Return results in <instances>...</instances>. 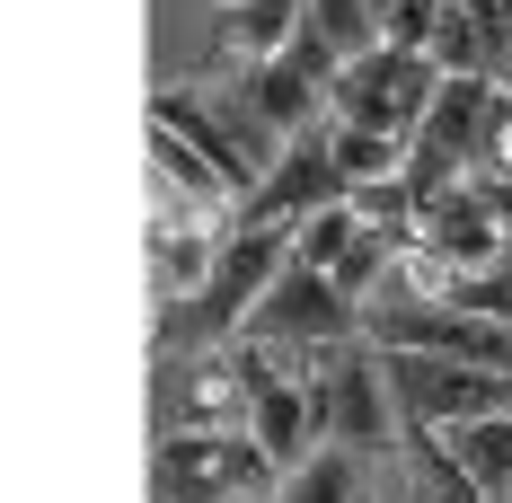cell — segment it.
Listing matches in <instances>:
<instances>
[{"instance_id": "obj_1", "label": "cell", "mask_w": 512, "mask_h": 503, "mask_svg": "<svg viewBox=\"0 0 512 503\" xmlns=\"http://www.w3.org/2000/svg\"><path fill=\"white\" fill-rule=\"evenodd\" d=\"M283 265H292V230H230L204 292L159 309V362H177V353H212V345H239V336H248V318H256V301L283 283Z\"/></svg>"}, {"instance_id": "obj_2", "label": "cell", "mask_w": 512, "mask_h": 503, "mask_svg": "<svg viewBox=\"0 0 512 503\" xmlns=\"http://www.w3.org/2000/svg\"><path fill=\"white\" fill-rule=\"evenodd\" d=\"M151 124L186 133V142L230 177V195H239V203H248L256 186H265V168L283 159V133L239 98V80H221V89H212L204 71H195V80H177V89H159V98H151Z\"/></svg>"}, {"instance_id": "obj_3", "label": "cell", "mask_w": 512, "mask_h": 503, "mask_svg": "<svg viewBox=\"0 0 512 503\" xmlns=\"http://www.w3.org/2000/svg\"><path fill=\"white\" fill-rule=\"evenodd\" d=\"M283 486V468L256 451V433H159L151 495L168 503H256Z\"/></svg>"}, {"instance_id": "obj_4", "label": "cell", "mask_w": 512, "mask_h": 503, "mask_svg": "<svg viewBox=\"0 0 512 503\" xmlns=\"http://www.w3.org/2000/svg\"><path fill=\"white\" fill-rule=\"evenodd\" d=\"M433 98H442V62H433V53H389V45L345 62L336 89H327L336 124H380V133H398V142H415V124L433 115Z\"/></svg>"}, {"instance_id": "obj_5", "label": "cell", "mask_w": 512, "mask_h": 503, "mask_svg": "<svg viewBox=\"0 0 512 503\" xmlns=\"http://www.w3.org/2000/svg\"><path fill=\"white\" fill-rule=\"evenodd\" d=\"M248 336L274 345V353H336V345L362 336V301H345V292H336L327 274H309V265H283V283L256 301Z\"/></svg>"}, {"instance_id": "obj_6", "label": "cell", "mask_w": 512, "mask_h": 503, "mask_svg": "<svg viewBox=\"0 0 512 503\" xmlns=\"http://www.w3.org/2000/svg\"><path fill=\"white\" fill-rule=\"evenodd\" d=\"M318 380H327V442H336V451L380 459L389 442H407V433H398V398H389L380 345H336Z\"/></svg>"}, {"instance_id": "obj_7", "label": "cell", "mask_w": 512, "mask_h": 503, "mask_svg": "<svg viewBox=\"0 0 512 503\" xmlns=\"http://www.w3.org/2000/svg\"><path fill=\"white\" fill-rule=\"evenodd\" d=\"M159 433H248V380L239 345L159 362Z\"/></svg>"}, {"instance_id": "obj_8", "label": "cell", "mask_w": 512, "mask_h": 503, "mask_svg": "<svg viewBox=\"0 0 512 503\" xmlns=\"http://www.w3.org/2000/svg\"><path fill=\"white\" fill-rule=\"evenodd\" d=\"M327 203H345V168L327 151V124H309L283 142V159L265 168V186L239 203V230H301L309 212H327Z\"/></svg>"}, {"instance_id": "obj_9", "label": "cell", "mask_w": 512, "mask_h": 503, "mask_svg": "<svg viewBox=\"0 0 512 503\" xmlns=\"http://www.w3.org/2000/svg\"><path fill=\"white\" fill-rule=\"evenodd\" d=\"M248 433H256V451L274 459L283 477L309 468V459L327 451V442H318V433H327V380H292V371L265 380V389L248 398Z\"/></svg>"}, {"instance_id": "obj_10", "label": "cell", "mask_w": 512, "mask_h": 503, "mask_svg": "<svg viewBox=\"0 0 512 503\" xmlns=\"http://www.w3.org/2000/svg\"><path fill=\"white\" fill-rule=\"evenodd\" d=\"M415 239L433 256H451L460 274H495L504 265V221H495V203L477 195V186H451V195H433L424 203V221H415Z\"/></svg>"}, {"instance_id": "obj_11", "label": "cell", "mask_w": 512, "mask_h": 503, "mask_svg": "<svg viewBox=\"0 0 512 503\" xmlns=\"http://www.w3.org/2000/svg\"><path fill=\"white\" fill-rule=\"evenodd\" d=\"M309 27V0H221V18H212V62H274V53H292V36Z\"/></svg>"}, {"instance_id": "obj_12", "label": "cell", "mask_w": 512, "mask_h": 503, "mask_svg": "<svg viewBox=\"0 0 512 503\" xmlns=\"http://www.w3.org/2000/svg\"><path fill=\"white\" fill-rule=\"evenodd\" d=\"M221 239H230V230H212V221L151 230V283H159V309H168V301H195V292L212 283V265H221Z\"/></svg>"}, {"instance_id": "obj_13", "label": "cell", "mask_w": 512, "mask_h": 503, "mask_svg": "<svg viewBox=\"0 0 512 503\" xmlns=\"http://www.w3.org/2000/svg\"><path fill=\"white\" fill-rule=\"evenodd\" d=\"M151 186H168L177 203H195V212H221V203H239L230 195V177L212 168L186 133H168V124H151Z\"/></svg>"}, {"instance_id": "obj_14", "label": "cell", "mask_w": 512, "mask_h": 503, "mask_svg": "<svg viewBox=\"0 0 512 503\" xmlns=\"http://www.w3.org/2000/svg\"><path fill=\"white\" fill-rule=\"evenodd\" d=\"M442 442H451V459H460L468 477L486 486V503H512V415H486V424H451Z\"/></svg>"}, {"instance_id": "obj_15", "label": "cell", "mask_w": 512, "mask_h": 503, "mask_svg": "<svg viewBox=\"0 0 512 503\" xmlns=\"http://www.w3.org/2000/svg\"><path fill=\"white\" fill-rule=\"evenodd\" d=\"M407 503H486V486L451 459L442 433H407Z\"/></svg>"}, {"instance_id": "obj_16", "label": "cell", "mask_w": 512, "mask_h": 503, "mask_svg": "<svg viewBox=\"0 0 512 503\" xmlns=\"http://www.w3.org/2000/svg\"><path fill=\"white\" fill-rule=\"evenodd\" d=\"M327 151L345 168V186H380V177H407V142L380 133V124H327Z\"/></svg>"}, {"instance_id": "obj_17", "label": "cell", "mask_w": 512, "mask_h": 503, "mask_svg": "<svg viewBox=\"0 0 512 503\" xmlns=\"http://www.w3.org/2000/svg\"><path fill=\"white\" fill-rule=\"evenodd\" d=\"M265 503H362V459L327 442V451L309 459V468H292V477H283Z\"/></svg>"}, {"instance_id": "obj_18", "label": "cell", "mask_w": 512, "mask_h": 503, "mask_svg": "<svg viewBox=\"0 0 512 503\" xmlns=\"http://www.w3.org/2000/svg\"><path fill=\"white\" fill-rule=\"evenodd\" d=\"M309 36L336 62H362V53H380V9L371 0H309Z\"/></svg>"}, {"instance_id": "obj_19", "label": "cell", "mask_w": 512, "mask_h": 503, "mask_svg": "<svg viewBox=\"0 0 512 503\" xmlns=\"http://www.w3.org/2000/svg\"><path fill=\"white\" fill-rule=\"evenodd\" d=\"M398 248H415V239H398V230H354V248L336 256V274H327V283H336L345 301H362V309H371V292L389 283V265H398Z\"/></svg>"}, {"instance_id": "obj_20", "label": "cell", "mask_w": 512, "mask_h": 503, "mask_svg": "<svg viewBox=\"0 0 512 503\" xmlns=\"http://www.w3.org/2000/svg\"><path fill=\"white\" fill-rule=\"evenodd\" d=\"M345 212H354L362 230H398V239H415L424 195H415L407 177H380V186H345Z\"/></svg>"}, {"instance_id": "obj_21", "label": "cell", "mask_w": 512, "mask_h": 503, "mask_svg": "<svg viewBox=\"0 0 512 503\" xmlns=\"http://www.w3.org/2000/svg\"><path fill=\"white\" fill-rule=\"evenodd\" d=\"M354 212H345V203H327V212H309L301 230H292V265H309V274H336V256L354 248Z\"/></svg>"}, {"instance_id": "obj_22", "label": "cell", "mask_w": 512, "mask_h": 503, "mask_svg": "<svg viewBox=\"0 0 512 503\" xmlns=\"http://www.w3.org/2000/svg\"><path fill=\"white\" fill-rule=\"evenodd\" d=\"M433 36H442V0H389L380 9V45L389 53H433Z\"/></svg>"}, {"instance_id": "obj_23", "label": "cell", "mask_w": 512, "mask_h": 503, "mask_svg": "<svg viewBox=\"0 0 512 503\" xmlns=\"http://www.w3.org/2000/svg\"><path fill=\"white\" fill-rule=\"evenodd\" d=\"M371 9H389V0H371Z\"/></svg>"}, {"instance_id": "obj_24", "label": "cell", "mask_w": 512, "mask_h": 503, "mask_svg": "<svg viewBox=\"0 0 512 503\" xmlns=\"http://www.w3.org/2000/svg\"><path fill=\"white\" fill-rule=\"evenodd\" d=\"M151 503H168V495H151Z\"/></svg>"}]
</instances>
